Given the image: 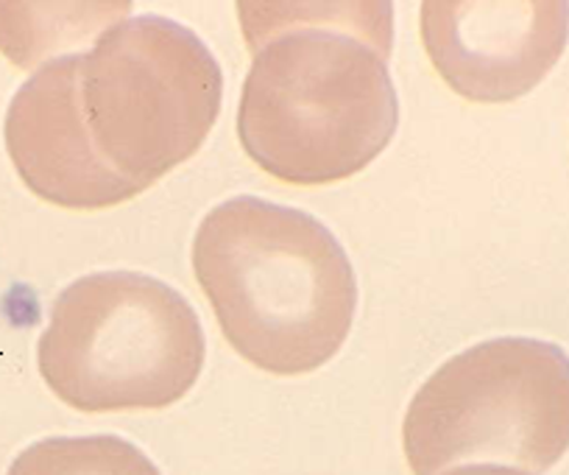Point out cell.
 I'll use <instances>...</instances> for the list:
<instances>
[{
    "instance_id": "obj_1",
    "label": "cell",
    "mask_w": 569,
    "mask_h": 475,
    "mask_svg": "<svg viewBox=\"0 0 569 475\" xmlns=\"http://www.w3.org/2000/svg\"><path fill=\"white\" fill-rule=\"evenodd\" d=\"M254 53L238 138L288 185H330L369 168L399 127L388 57L391 3H240Z\"/></svg>"
},
{
    "instance_id": "obj_2",
    "label": "cell",
    "mask_w": 569,
    "mask_h": 475,
    "mask_svg": "<svg viewBox=\"0 0 569 475\" xmlns=\"http://www.w3.org/2000/svg\"><path fill=\"white\" fill-rule=\"evenodd\" d=\"M193 271L229 347L262 373H316L352 330V260L297 207L260 196L221 201L196 229Z\"/></svg>"
},
{
    "instance_id": "obj_3",
    "label": "cell",
    "mask_w": 569,
    "mask_h": 475,
    "mask_svg": "<svg viewBox=\"0 0 569 475\" xmlns=\"http://www.w3.org/2000/svg\"><path fill=\"white\" fill-rule=\"evenodd\" d=\"M193 305L140 271H96L57 297L37 344L48 389L76 412H142L182 400L204 369Z\"/></svg>"
},
{
    "instance_id": "obj_4",
    "label": "cell",
    "mask_w": 569,
    "mask_h": 475,
    "mask_svg": "<svg viewBox=\"0 0 569 475\" xmlns=\"http://www.w3.org/2000/svg\"><path fill=\"white\" fill-rule=\"evenodd\" d=\"M221 101V65L177 20H120L79 53V107L92 149L146 190L204 146Z\"/></svg>"
},
{
    "instance_id": "obj_5",
    "label": "cell",
    "mask_w": 569,
    "mask_h": 475,
    "mask_svg": "<svg viewBox=\"0 0 569 475\" xmlns=\"http://www.w3.org/2000/svg\"><path fill=\"white\" fill-rule=\"evenodd\" d=\"M402 445L413 475L467 462L547 473L569 451L567 349L502 336L452 355L410 400Z\"/></svg>"
},
{
    "instance_id": "obj_6",
    "label": "cell",
    "mask_w": 569,
    "mask_h": 475,
    "mask_svg": "<svg viewBox=\"0 0 569 475\" xmlns=\"http://www.w3.org/2000/svg\"><path fill=\"white\" fill-rule=\"evenodd\" d=\"M569 40V3L427 0L421 42L441 79L478 103L528 96L558 65Z\"/></svg>"
},
{
    "instance_id": "obj_7",
    "label": "cell",
    "mask_w": 569,
    "mask_h": 475,
    "mask_svg": "<svg viewBox=\"0 0 569 475\" xmlns=\"http://www.w3.org/2000/svg\"><path fill=\"white\" fill-rule=\"evenodd\" d=\"M9 160L26 188L68 210H103L142 190L103 166L79 107V53L48 59L14 92L3 121Z\"/></svg>"
},
{
    "instance_id": "obj_8",
    "label": "cell",
    "mask_w": 569,
    "mask_h": 475,
    "mask_svg": "<svg viewBox=\"0 0 569 475\" xmlns=\"http://www.w3.org/2000/svg\"><path fill=\"white\" fill-rule=\"evenodd\" d=\"M7 475H162L140 447L112 434L51 436L26 447Z\"/></svg>"
},
{
    "instance_id": "obj_9",
    "label": "cell",
    "mask_w": 569,
    "mask_h": 475,
    "mask_svg": "<svg viewBox=\"0 0 569 475\" xmlns=\"http://www.w3.org/2000/svg\"><path fill=\"white\" fill-rule=\"evenodd\" d=\"M447 475H530L522 473V469L513 467H502V464H463V467L452 469Z\"/></svg>"
}]
</instances>
